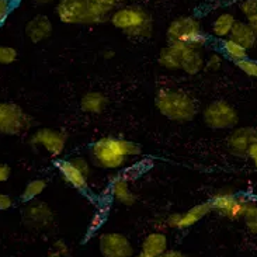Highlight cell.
<instances>
[{"label":"cell","instance_id":"obj_1","mask_svg":"<svg viewBox=\"0 0 257 257\" xmlns=\"http://www.w3.org/2000/svg\"><path fill=\"white\" fill-rule=\"evenodd\" d=\"M142 148L128 139L104 137L90 146V162L104 170H118L126 165L130 158L139 156Z\"/></svg>","mask_w":257,"mask_h":257},{"label":"cell","instance_id":"obj_2","mask_svg":"<svg viewBox=\"0 0 257 257\" xmlns=\"http://www.w3.org/2000/svg\"><path fill=\"white\" fill-rule=\"evenodd\" d=\"M155 105L158 111L173 122H190L198 114V104L188 93L170 87L156 91Z\"/></svg>","mask_w":257,"mask_h":257},{"label":"cell","instance_id":"obj_3","mask_svg":"<svg viewBox=\"0 0 257 257\" xmlns=\"http://www.w3.org/2000/svg\"><path fill=\"white\" fill-rule=\"evenodd\" d=\"M110 23L132 40H148L153 34L152 16L138 5L117 7L110 17Z\"/></svg>","mask_w":257,"mask_h":257},{"label":"cell","instance_id":"obj_4","mask_svg":"<svg viewBox=\"0 0 257 257\" xmlns=\"http://www.w3.org/2000/svg\"><path fill=\"white\" fill-rule=\"evenodd\" d=\"M166 38L169 44H184L195 48H202L208 42V37L204 33L201 23L191 16L174 19L167 26Z\"/></svg>","mask_w":257,"mask_h":257},{"label":"cell","instance_id":"obj_5","mask_svg":"<svg viewBox=\"0 0 257 257\" xmlns=\"http://www.w3.org/2000/svg\"><path fill=\"white\" fill-rule=\"evenodd\" d=\"M34 126V118L16 103L0 101V135H23Z\"/></svg>","mask_w":257,"mask_h":257},{"label":"cell","instance_id":"obj_6","mask_svg":"<svg viewBox=\"0 0 257 257\" xmlns=\"http://www.w3.org/2000/svg\"><path fill=\"white\" fill-rule=\"evenodd\" d=\"M204 124L214 131L232 130L239 122V114L233 105L226 100H214L202 110Z\"/></svg>","mask_w":257,"mask_h":257},{"label":"cell","instance_id":"obj_7","mask_svg":"<svg viewBox=\"0 0 257 257\" xmlns=\"http://www.w3.org/2000/svg\"><path fill=\"white\" fill-rule=\"evenodd\" d=\"M249 201L250 198L244 195H237L228 190L218 191L209 200L212 205V211H215L216 214L225 216L230 221H237L243 218Z\"/></svg>","mask_w":257,"mask_h":257},{"label":"cell","instance_id":"obj_8","mask_svg":"<svg viewBox=\"0 0 257 257\" xmlns=\"http://www.w3.org/2000/svg\"><path fill=\"white\" fill-rule=\"evenodd\" d=\"M21 218L24 226L31 230H47L54 225V212L47 202L41 200L26 202L21 211Z\"/></svg>","mask_w":257,"mask_h":257},{"label":"cell","instance_id":"obj_9","mask_svg":"<svg viewBox=\"0 0 257 257\" xmlns=\"http://www.w3.org/2000/svg\"><path fill=\"white\" fill-rule=\"evenodd\" d=\"M66 144L68 134L52 128H40L30 138V145L34 148H42L52 159H56L62 155Z\"/></svg>","mask_w":257,"mask_h":257},{"label":"cell","instance_id":"obj_10","mask_svg":"<svg viewBox=\"0 0 257 257\" xmlns=\"http://www.w3.org/2000/svg\"><path fill=\"white\" fill-rule=\"evenodd\" d=\"M98 250L103 257H135L131 239L121 232H104L98 236Z\"/></svg>","mask_w":257,"mask_h":257},{"label":"cell","instance_id":"obj_11","mask_svg":"<svg viewBox=\"0 0 257 257\" xmlns=\"http://www.w3.org/2000/svg\"><path fill=\"white\" fill-rule=\"evenodd\" d=\"M55 12L63 24L90 26V0H59Z\"/></svg>","mask_w":257,"mask_h":257},{"label":"cell","instance_id":"obj_12","mask_svg":"<svg viewBox=\"0 0 257 257\" xmlns=\"http://www.w3.org/2000/svg\"><path fill=\"white\" fill-rule=\"evenodd\" d=\"M211 212H212L211 202H200V204H197L194 207L187 209L186 212H174V214H170L165 219V222H166V226L169 229L184 230L197 225V223L200 222L201 219H204Z\"/></svg>","mask_w":257,"mask_h":257},{"label":"cell","instance_id":"obj_13","mask_svg":"<svg viewBox=\"0 0 257 257\" xmlns=\"http://www.w3.org/2000/svg\"><path fill=\"white\" fill-rule=\"evenodd\" d=\"M54 165L59 170L63 180L70 187H73L80 193H86L89 190V177L75 162H72V159H56Z\"/></svg>","mask_w":257,"mask_h":257},{"label":"cell","instance_id":"obj_14","mask_svg":"<svg viewBox=\"0 0 257 257\" xmlns=\"http://www.w3.org/2000/svg\"><path fill=\"white\" fill-rule=\"evenodd\" d=\"M180 56L181 70L190 76L198 75L202 69H205V58L201 52V48H195L184 44H174Z\"/></svg>","mask_w":257,"mask_h":257},{"label":"cell","instance_id":"obj_15","mask_svg":"<svg viewBox=\"0 0 257 257\" xmlns=\"http://www.w3.org/2000/svg\"><path fill=\"white\" fill-rule=\"evenodd\" d=\"M254 142H257V130L244 126L230 134L228 138V149L236 156L247 158V151Z\"/></svg>","mask_w":257,"mask_h":257},{"label":"cell","instance_id":"obj_16","mask_svg":"<svg viewBox=\"0 0 257 257\" xmlns=\"http://www.w3.org/2000/svg\"><path fill=\"white\" fill-rule=\"evenodd\" d=\"M169 250V237L162 230H153L148 233L142 243L139 253L148 257H160Z\"/></svg>","mask_w":257,"mask_h":257},{"label":"cell","instance_id":"obj_17","mask_svg":"<svg viewBox=\"0 0 257 257\" xmlns=\"http://www.w3.org/2000/svg\"><path fill=\"white\" fill-rule=\"evenodd\" d=\"M52 30H54L52 23L44 14L35 16L26 24V35L28 37V40L34 44L48 40L52 35Z\"/></svg>","mask_w":257,"mask_h":257},{"label":"cell","instance_id":"obj_18","mask_svg":"<svg viewBox=\"0 0 257 257\" xmlns=\"http://www.w3.org/2000/svg\"><path fill=\"white\" fill-rule=\"evenodd\" d=\"M110 194L114 201H117L121 205H125V207H132L138 200V197L131 190L130 180L124 174L112 179L110 183Z\"/></svg>","mask_w":257,"mask_h":257},{"label":"cell","instance_id":"obj_19","mask_svg":"<svg viewBox=\"0 0 257 257\" xmlns=\"http://www.w3.org/2000/svg\"><path fill=\"white\" fill-rule=\"evenodd\" d=\"M107 107H108V97L103 91L90 90L84 93L80 98L82 111L91 114V115H97V114L104 112Z\"/></svg>","mask_w":257,"mask_h":257},{"label":"cell","instance_id":"obj_20","mask_svg":"<svg viewBox=\"0 0 257 257\" xmlns=\"http://www.w3.org/2000/svg\"><path fill=\"white\" fill-rule=\"evenodd\" d=\"M233 41L239 42L242 47L247 49H251L257 42V34L254 27L251 26L249 21H237L235 23V26L232 28L230 37Z\"/></svg>","mask_w":257,"mask_h":257},{"label":"cell","instance_id":"obj_21","mask_svg":"<svg viewBox=\"0 0 257 257\" xmlns=\"http://www.w3.org/2000/svg\"><path fill=\"white\" fill-rule=\"evenodd\" d=\"M119 0H90V26L110 20Z\"/></svg>","mask_w":257,"mask_h":257},{"label":"cell","instance_id":"obj_22","mask_svg":"<svg viewBox=\"0 0 257 257\" xmlns=\"http://www.w3.org/2000/svg\"><path fill=\"white\" fill-rule=\"evenodd\" d=\"M158 62L162 68L170 72H176V70H181L180 56H179V51L174 44H167L165 48H162L158 56Z\"/></svg>","mask_w":257,"mask_h":257},{"label":"cell","instance_id":"obj_23","mask_svg":"<svg viewBox=\"0 0 257 257\" xmlns=\"http://www.w3.org/2000/svg\"><path fill=\"white\" fill-rule=\"evenodd\" d=\"M235 23H236V19L232 13L219 14L215 20L212 21V26H211L212 34L218 37V38H222V40L229 38Z\"/></svg>","mask_w":257,"mask_h":257},{"label":"cell","instance_id":"obj_24","mask_svg":"<svg viewBox=\"0 0 257 257\" xmlns=\"http://www.w3.org/2000/svg\"><path fill=\"white\" fill-rule=\"evenodd\" d=\"M221 51L222 54L232 62H240L247 58V49L242 47L239 42L233 41L232 38H225L221 42Z\"/></svg>","mask_w":257,"mask_h":257},{"label":"cell","instance_id":"obj_25","mask_svg":"<svg viewBox=\"0 0 257 257\" xmlns=\"http://www.w3.org/2000/svg\"><path fill=\"white\" fill-rule=\"evenodd\" d=\"M47 184L48 183H47V180H44V179H34V180L28 181L26 188L21 193L20 200L24 204L26 202L34 201V200H37L44 193V190L47 188Z\"/></svg>","mask_w":257,"mask_h":257},{"label":"cell","instance_id":"obj_26","mask_svg":"<svg viewBox=\"0 0 257 257\" xmlns=\"http://www.w3.org/2000/svg\"><path fill=\"white\" fill-rule=\"evenodd\" d=\"M107 215H108V208H98L93 216H91L90 222H89V226H87V230H86V235H84L83 242H89L91 237L94 236L97 233L98 230L103 228V225L107 221Z\"/></svg>","mask_w":257,"mask_h":257},{"label":"cell","instance_id":"obj_27","mask_svg":"<svg viewBox=\"0 0 257 257\" xmlns=\"http://www.w3.org/2000/svg\"><path fill=\"white\" fill-rule=\"evenodd\" d=\"M244 223H246V228L249 229L250 233L257 235V202L250 200L247 204V208L244 212Z\"/></svg>","mask_w":257,"mask_h":257},{"label":"cell","instance_id":"obj_28","mask_svg":"<svg viewBox=\"0 0 257 257\" xmlns=\"http://www.w3.org/2000/svg\"><path fill=\"white\" fill-rule=\"evenodd\" d=\"M19 52L13 47L0 45V65H12L17 61Z\"/></svg>","mask_w":257,"mask_h":257},{"label":"cell","instance_id":"obj_29","mask_svg":"<svg viewBox=\"0 0 257 257\" xmlns=\"http://www.w3.org/2000/svg\"><path fill=\"white\" fill-rule=\"evenodd\" d=\"M240 10L249 23L257 20V0H243L240 5Z\"/></svg>","mask_w":257,"mask_h":257},{"label":"cell","instance_id":"obj_30","mask_svg":"<svg viewBox=\"0 0 257 257\" xmlns=\"http://www.w3.org/2000/svg\"><path fill=\"white\" fill-rule=\"evenodd\" d=\"M235 65L239 68V70L243 72L246 76L257 79V61H253L250 58H246V59L235 63Z\"/></svg>","mask_w":257,"mask_h":257},{"label":"cell","instance_id":"obj_31","mask_svg":"<svg viewBox=\"0 0 257 257\" xmlns=\"http://www.w3.org/2000/svg\"><path fill=\"white\" fill-rule=\"evenodd\" d=\"M49 251H52V253L59 254V256H62V257H70V254H72V249H70V246L66 243L65 240H62V239L55 240Z\"/></svg>","mask_w":257,"mask_h":257},{"label":"cell","instance_id":"obj_32","mask_svg":"<svg viewBox=\"0 0 257 257\" xmlns=\"http://www.w3.org/2000/svg\"><path fill=\"white\" fill-rule=\"evenodd\" d=\"M221 66H222V56L219 55V54H211V55L205 59V68L209 72H218V70L221 69Z\"/></svg>","mask_w":257,"mask_h":257},{"label":"cell","instance_id":"obj_33","mask_svg":"<svg viewBox=\"0 0 257 257\" xmlns=\"http://www.w3.org/2000/svg\"><path fill=\"white\" fill-rule=\"evenodd\" d=\"M13 3L12 0H0V26L7 20L9 14L12 12Z\"/></svg>","mask_w":257,"mask_h":257},{"label":"cell","instance_id":"obj_34","mask_svg":"<svg viewBox=\"0 0 257 257\" xmlns=\"http://www.w3.org/2000/svg\"><path fill=\"white\" fill-rule=\"evenodd\" d=\"M14 205V200L10 195L0 193V211H7Z\"/></svg>","mask_w":257,"mask_h":257},{"label":"cell","instance_id":"obj_35","mask_svg":"<svg viewBox=\"0 0 257 257\" xmlns=\"http://www.w3.org/2000/svg\"><path fill=\"white\" fill-rule=\"evenodd\" d=\"M12 176V167L7 163H0V183H6Z\"/></svg>","mask_w":257,"mask_h":257},{"label":"cell","instance_id":"obj_36","mask_svg":"<svg viewBox=\"0 0 257 257\" xmlns=\"http://www.w3.org/2000/svg\"><path fill=\"white\" fill-rule=\"evenodd\" d=\"M247 158L253 162V165L257 167V142H254L253 145L249 148L247 151Z\"/></svg>","mask_w":257,"mask_h":257},{"label":"cell","instance_id":"obj_37","mask_svg":"<svg viewBox=\"0 0 257 257\" xmlns=\"http://www.w3.org/2000/svg\"><path fill=\"white\" fill-rule=\"evenodd\" d=\"M163 257H187L183 251L177 250V249H169V250L163 254Z\"/></svg>","mask_w":257,"mask_h":257},{"label":"cell","instance_id":"obj_38","mask_svg":"<svg viewBox=\"0 0 257 257\" xmlns=\"http://www.w3.org/2000/svg\"><path fill=\"white\" fill-rule=\"evenodd\" d=\"M103 55H104L105 59H110V58L114 56V52H112V51H104V54H103Z\"/></svg>","mask_w":257,"mask_h":257},{"label":"cell","instance_id":"obj_39","mask_svg":"<svg viewBox=\"0 0 257 257\" xmlns=\"http://www.w3.org/2000/svg\"><path fill=\"white\" fill-rule=\"evenodd\" d=\"M35 3H38V5H47V3H52V2H55V0H34Z\"/></svg>","mask_w":257,"mask_h":257},{"label":"cell","instance_id":"obj_40","mask_svg":"<svg viewBox=\"0 0 257 257\" xmlns=\"http://www.w3.org/2000/svg\"><path fill=\"white\" fill-rule=\"evenodd\" d=\"M47 257H62V256H59V254H55V253H52V251H48V256Z\"/></svg>","mask_w":257,"mask_h":257},{"label":"cell","instance_id":"obj_41","mask_svg":"<svg viewBox=\"0 0 257 257\" xmlns=\"http://www.w3.org/2000/svg\"><path fill=\"white\" fill-rule=\"evenodd\" d=\"M251 26L254 27V30H256V34H257V20L256 21H253V23H250Z\"/></svg>","mask_w":257,"mask_h":257},{"label":"cell","instance_id":"obj_42","mask_svg":"<svg viewBox=\"0 0 257 257\" xmlns=\"http://www.w3.org/2000/svg\"><path fill=\"white\" fill-rule=\"evenodd\" d=\"M135 257H148V256H145V254H142V253H138V254H137V256ZM160 257H163V256H160Z\"/></svg>","mask_w":257,"mask_h":257}]
</instances>
